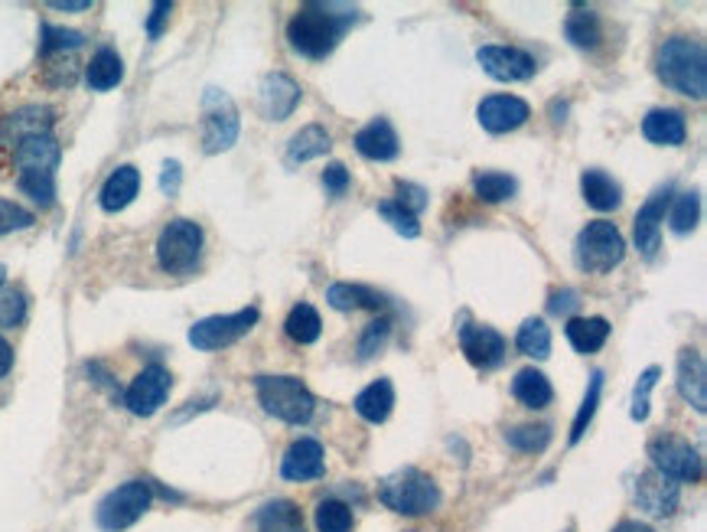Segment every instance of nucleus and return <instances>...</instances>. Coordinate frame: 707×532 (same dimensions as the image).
<instances>
[{
  "instance_id": "1",
  "label": "nucleus",
  "mask_w": 707,
  "mask_h": 532,
  "mask_svg": "<svg viewBox=\"0 0 707 532\" xmlns=\"http://www.w3.org/2000/svg\"><path fill=\"white\" fill-rule=\"evenodd\" d=\"M358 20V10L346 7V3H320L310 0L303 3L290 20H287V43L293 53H300L303 60H326L340 40L346 36V30Z\"/></svg>"
},
{
  "instance_id": "2",
  "label": "nucleus",
  "mask_w": 707,
  "mask_h": 532,
  "mask_svg": "<svg viewBox=\"0 0 707 532\" xmlns=\"http://www.w3.org/2000/svg\"><path fill=\"white\" fill-rule=\"evenodd\" d=\"M655 73H658V78L672 92L701 102L707 92L705 43L695 40V36H672V40H665L658 46V56H655Z\"/></svg>"
},
{
  "instance_id": "3",
  "label": "nucleus",
  "mask_w": 707,
  "mask_h": 532,
  "mask_svg": "<svg viewBox=\"0 0 707 532\" xmlns=\"http://www.w3.org/2000/svg\"><path fill=\"white\" fill-rule=\"evenodd\" d=\"M378 500L392 513L418 520V517H430L440 507L443 493L430 474L418 470V467H401L378 483Z\"/></svg>"
},
{
  "instance_id": "4",
  "label": "nucleus",
  "mask_w": 707,
  "mask_h": 532,
  "mask_svg": "<svg viewBox=\"0 0 707 532\" xmlns=\"http://www.w3.org/2000/svg\"><path fill=\"white\" fill-rule=\"evenodd\" d=\"M255 392L261 408L283 425H307L317 412V395L300 376H258Z\"/></svg>"
},
{
  "instance_id": "5",
  "label": "nucleus",
  "mask_w": 707,
  "mask_h": 532,
  "mask_svg": "<svg viewBox=\"0 0 707 532\" xmlns=\"http://www.w3.org/2000/svg\"><path fill=\"white\" fill-rule=\"evenodd\" d=\"M203 226L186 220V216H176L170 220L167 226L160 228L157 235V265L163 275H193L200 268V258H203Z\"/></svg>"
},
{
  "instance_id": "6",
  "label": "nucleus",
  "mask_w": 707,
  "mask_h": 532,
  "mask_svg": "<svg viewBox=\"0 0 707 532\" xmlns=\"http://www.w3.org/2000/svg\"><path fill=\"white\" fill-rule=\"evenodd\" d=\"M574 258L577 268L587 275H607L613 272L623 258H626V238L617 228V223L597 220L580 228L577 242H574Z\"/></svg>"
},
{
  "instance_id": "7",
  "label": "nucleus",
  "mask_w": 707,
  "mask_h": 532,
  "mask_svg": "<svg viewBox=\"0 0 707 532\" xmlns=\"http://www.w3.org/2000/svg\"><path fill=\"white\" fill-rule=\"evenodd\" d=\"M153 507V483L150 480H128L115 487L95 510L98 530L101 532H125L135 523H141L143 513Z\"/></svg>"
},
{
  "instance_id": "8",
  "label": "nucleus",
  "mask_w": 707,
  "mask_h": 532,
  "mask_svg": "<svg viewBox=\"0 0 707 532\" xmlns=\"http://www.w3.org/2000/svg\"><path fill=\"white\" fill-rule=\"evenodd\" d=\"M261 320V310L258 307H242L235 313H213V317H203L190 327V343L203 353H215V350H225L232 343H238L242 337H248Z\"/></svg>"
},
{
  "instance_id": "9",
  "label": "nucleus",
  "mask_w": 707,
  "mask_h": 532,
  "mask_svg": "<svg viewBox=\"0 0 707 532\" xmlns=\"http://www.w3.org/2000/svg\"><path fill=\"white\" fill-rule=\"evenodd\" d=\"M649 460H652V470H658L675 483H698L705 477V460L698 455V448L668 432L649 441Z\"/></svg>"
},
{
  "instance_id": "10",
  "label": "nucleus",
  "mask_w": 707,
  "mask_h": 532,
  "mask_svg": "<svg viewBox=\"0 0 707 532\" xmlns=\"http://www.w3.org/2000/svg\"><path fill=\"white\" fill-rule=\"evenodd\" d=\"M242 118L235 102L222 88H206L203 95V151L222 153L238 141Z\"/></svg>"
},
{
  "instance_id": "11",
  "label": "nucleus",
  "mask_w": 707,
  "mask_h": 532,
  "mask_svg": "<svg viewBox=\"0 0 707 532\" xmlns=\"http://www.w3.org/2000/svg\"><path fill=\"white\" fill-rule=\"evenodd\" d=\"M170 389H173V373L167 366H160V363H150L125 389L121 402H125V408L131 415L150 418V415H157L163 408V402L170 398Z\"/></svg>"
},
{
  "instance_id": "12",
  "label": "nucleus",
  "mask_w": 707,
  "mask_h": 532,
  "mask_svg": "<svg viewBox=\"0 0 707 532\" xmlns=\"http://www.w3.org/2000/svg\"><path fill=\"white\" fill-rule=\"evenodd\" d=\"M457 337H460V350L463 357L476 366V370H499L505 363V353H508V340L490 327V323H463L457 327Z\"/></svg>"
},
{
  "instance_id": "13",
  "label": "nucleus",
  "mask_w": 707,
  "mask_h": 532,
  "mask_svg": "<svg viewBox=\"0 0 707 532\" xmlns=\"http://www.w3.org/2000/svg\"><path fill=\"white\" fill-rule=\"evenodd\" d=\"M476 63L495 82H528L538 73L535 56L518 46H483L476 53Z\"/></svg>"
},
{
  "instance_id": "14",
  "label": "nucleus",
  "mask_w": 707,
  "mask_h": 532,
  "mask_svg": "<svg viewBox=\"0 0 707 532\" xmlns=\"http://www.w3.org/2000/svg\"><path fill=\"white\" fill-rule=\"evenodd\" d=\"M675 196V187L665 183L662 190H655L636 213V223H633V238H636V248L652 258L658 252V242H662V223H665V210Z\"/></svg>"
},
{
  "instance_id": "15",
  "label": "nucleus",
  "mask_w": 707,
  "mask_h": 532,
  "mask_svg": "<svg viewBox=\"0 0 707 532\" xmlns=\"http://www.w3.org/2000/svg\"><path fill=\"white\" fill-rule=\"evenodd\" d=\"M476 118H480L483 131H490V135H508V131H518L532 118V108L518 95H490V98L480 102Z\"/></svg>"
},
{
  "instance_id": "16",
  "label": "nucleus",
  "mask_w": 707,
  "mask_h": 532,
  "mask_svg": "<svg viewBox=\"0 0 707 532\" xmlns=\"http://www.w3.org/2000/svg\"><path fill=\"white\" fill-rule=\"evenodd\" d=\"M53 125H56V111L50 105H23L0 118V145L17 148L26 138L50 135Z\"/></svg>"
},
{
  "instance_id": "17",
  "label": "nucleus",
  "mask_w": 707,
  "mask_h": 532,
  "mask_svg": "<svg viewBox=\"0 0 707 532\" xmlns=\"http://www.w3.org/2000/svg\"><path fill=\"white\" fill-rule=\"evenodd\" d=\"M303 98V88L287 76V73H268L261 78V92H258V108L268 121H287L297 105Z\"/></svg>"
},
{
  "instance_id": "18",
  "label": "nucleus",
  "mask_w": 707,
  "mask_h": 532,
  "mask_svg": "<svg viewBox=\"0 0 707 532\" xmlns=\"http://www.w3.org/2000/svg\"><path fill=\"white\" fill-rule=\"evenodd\" d=\"M636 503L649 517H672L682 503V487L658 470H645L636 480Z\"/></svg>"
},
{
  "instance_id": "19",
  "label": "nucleus",
  "mask_w": 707,
  "mask_h": 532,
  "mask_svg": "<svg viewBox=\"0 0 707 532\" xmlns=\"http://www.w3.org/2000/svg\"><path fill=\"white\" fill-rule=\"evenodd\" d=\"M326 474V455L317 438H297L281 457V477L293 483L320 480Z\"/></svg>"
},
{
  "instance_id": "20",
  "label": "nucleus",
  "mask_w": 707,
  "mask_h": 532,
  "mask_svg": "<svg viewBox=\"0 0 707 532\" xmlns=\"http://www.w3.org/2000/svg\"><path fill=\"white\" fill-rule=\"evenodd\" d=\"M675 373H678V395L695 408V412H707V366H705V357L695 350V347H685L682 353H678V366H675Z\"/></svg>"
},
{
  "instance_id": "21",
  "label": "nucleus",
  "mask_w": 707,
  "mask_h": 532,
  "mask_svg": "<svg viewBox=\"0 0 707 532\" xmlns=\"http://www.w3.org/2000/svg\"><path fill=\"white\" fill-rule=\"evenodd\" d=\"M355 151L362 153L365 160H375V163H388V160H398L401 153V141H398V131L392 128L388 118H372L365 128H358L355 135Z\"/></svg>"
},
{
  "instance_id": "22",
  "label": "nucleus",
  "mask_w": 707,
  "mask_h": 532,
  "mask_svg": "<svg viewBox=\"0 0 707 532\" xmlns=\"http://www.w3.org/2000/svg\"><path fill=\"white\" fill-rule=\"evenodd\" d=\"M141 193V170L135 163H121L118 170L108 173V180L98 190V206L105 213H121L128 210Z\"/></svg>"
},
{
  "instance_id": "23",
  "label": "nucleus",
  "mask_w": 707,
  "mask_h": 532,
  "mask_svg": "<svg viewBox=\"0 0 707 532\" xmlns=\"http://www.w3.org/2000/svg\"><path fill=\"white\" fill-rule=\"evenodd\" d=\"M642 135H645V141H652L658 148H678L688 138V125L678 108H652L642 118Z\"/></svg>"
},
{
  "instance_id": "24",
  "label": "nucleus",
  "mask_w": 707,
  "mask_h": 532,
  "mask_svg": "<svg viewBox=\"0 0 707 532\" xmlns=\"http://www.w3.org/2000/svg\"><path fill=\"white\" fill-rule=\"evenodd\" d=\"M580 193L587 206H593L597 213H613L623 206V187L607 170H597V167L580 173Z\"/></svg>"
},
{
  "instance_id": "25",
  "label": "nucleus",
  "mask_w": 707,
  "mask_h": 532,
  "mask_svg": "<svg viewBox=\"0 0 707 532\" xmlns=\"http://www.w3.org/2000/svg\"><path fill=\"white\" fill-rule=\"evenodd\" d=\"M60 141L53 135H36V138H26L13 148V163L23 170H43V173H56L60 167Z\"/></svg>"
},
{
  "instance_id": "26",
  "label": "nucleus",
  "mask_w": 707,
  "mask_h": 532,
  "mask_svg": "<svg viewBox=\"0 0 707 532\" xmlns=\"http://www.w3.org/2000/svg\"><path fill=\"white\" fill-rule=\"evenodd\" d=\"M353 408L355 415H358L362 422H368V425L388 422V415H392V408H395V385H392V380L368 382V385L355 395Z\"/></svg>"
},
{
  "instance_id": "27",
  "label": "nucleus",
  "mask_w": 707,
  "mask_h": 532,
  "mask_svg": "<svg viewBox=\"0 0 707 532\" xmlns=\"http://www.w3.org/2000/svg\"><path fill=\"white\" fill-rule=\"evenodd\" d=\"M610 330H613V327H610L607 317H570L565 327L567 343H570L577 353H583V357L603 350L607 340H610Z\"/></svg>"
},
{
  "instance_id": "28",
  "label": "nucleus",
  "mask_w": 707,
  "mask_h": 532,
  "mask_svg": "<svg viewBox=\"0 0 707 532\" xmlns=\"http://www.w3.org/2000/svg\"><path fill=\"white\" fill-rule=\"evenodd\" d=\"M326 301L333 310H385L388 298L368 285H350V281H336L326 288Z\"/></svg>"
},
{
  "instance_id": "29",
  "label": "nucleus",
  "mask_w": 707,
  "mask_h": 532,
  "mask_svg": "<svg viewBox=\"0 0 707 532\" xmlns=\"http://www.w3.org/2000/svg\"><path fill=\"white\" fill-rule=\"evenodd\" d=\"M121 78H125V60L111 46H101L85 66V85L92 92H111L121 85Z\"/></svg>"
},
{
  "instance_id": "30",
  "label": "nucleus",
  "mask_w": 707,
  "mask_h": 532,
  "mask_svg": "<svg viewBox=\"0 0 707 532\" xmlns=\"http://www.w3.org/2000/svg\"><path fill=\"white\" fill-rule=\"evenodd\" d=\"M333 151V138L323 125H307L300 128L290 141H287V163L297 167V163H307V160H317L323 153Z\"/></svg>"
},
{
  "instance_id": "31",
  "label": "nucleus",
  "mask_w": 707,
  "mask_h": 532,
  "mask_svg": "<svg viewBox=\"0 0 707 532\" xmlns=\"http://www.w3.org/2000/svg\"><path fill=\"white\" fill-rule=\"evenodd\" d=\"M255 530L258 532H307L303 530V517L300 507L293 500H268L258 513H255Z\"/></svg>"
},
{
  "instance_id": "32",
  "label": "nucleus",
  "mask_w": 707,
  "mask_h": 532,
  "mask_svg": "<svg viewBox=\"0 0 707 532\" xmlns=\"http://www.w3.org/2000/svg\"><path fill=\"white\" fill-rule=\"evenodd\" d=\"M512 395L525 405V408H548L555 398V385L548 382V376L535 366L518 370L512 380Z\"/></svg>"
},
{
  "instance_id": "33",
  "label": "nucleus",
  "mask_w": 707,
  "mask_h": 532,
  "mask_svg": "<svg viewBox=\"0 0 707 532\" xmlns=\"http://www.w3.org/2000/svg\"><path fill=\"white\" fill-rule=\"evenodd\" d=\"M283 333H287L293 343H300V347L317 343V340H320V333H323L320 310H317L313 305H307V301L293 305L290 307V313H287V320H283Z\"/></svg>"
},
{
  "instance_id": "34",
  "label": "nucleus",
  "mask_w": 707,
  "mask_h": 532,
  "mask_svg": "<svg viewBox=\"0 0 707 532\" xmlns=\"http://www.w3.org/2000/svg\"><path fill=\"white\" fill-rule=\"evenodd\" d=\"M565 36L574 46H580V50H597V46H600V36H603V26H600L597 10H590V7H574L570 17L565 20Z\"/></svg>"
},
{
  "instance_id": "35",
  "label": "nucleus",
  "mask_w": 707,
  "mask_h": 532,
  "mask_svg": "<svg viewBox=\"0 0 707 532\" xmlns=\"http://www.w3.org/2000/svg\"><path fill=\"white\" fill-rule=\"evenodd\" d=\"M515 347L522 357H532V360H548L551 357V330L542 317H528L518 333H515Z\"/></svg>"
},
{
  "instance_id": "36",
  "label": "nucleus",
  "mask_w": 707,
  "mask_h": 532,
  "mask_svg": "<svg viewBox=\"0 0 707 532\" xmlns=\"http://www.w3.org/2000/svg\"><path fill=\"white\" fill-rule=\"evenodd\" d=\"M555 441V428L551 425H515L505 432V445L518 455H542L548 451V445Z\"/></svg>"
},
{
  "instance_id": "37",
  "label": "nucleus",
  "mask_w": 707,
  "mask_h": 532,
  "mask_svg": "<svg viewBox=\"0 0 707 532\" xmlns=\"http://www.w3.org/2000/svg\"><path fill=\"white\" fill-rule=\"evenodd\" d=\"M473 193L483 200V203H505V200H512L515 193H518V183H515V177H508V173H499V170H483V173H476L473 177Z\"/></svg>"
},
{
  "instance_id": "38",
  "label": "nucleus",
  "mask_w": 707,
  "mask_h": 532,
  "mask_svg": "<svg viewBox=\"0 0 707 532\" xmlns=\"http://www.w3.org/2000/svg\"><path fill=\"white\" fill-rule=\"evenodd\" d=\"M600 395H603V373L593 370V373H590V382H587V392H583V402H580V408H577V415H574V425H570V445H577V441L587 435V428H590V422H593V415H597Z\"/></svg>"
},
{
  "instance_id": "39",
  "label": "nucleus",
  "mask_w": 707,
  "mask_h": 532,
  "mask_svg": "<svg viewBox=\"0 0 707 532\" xmlns=\"http://www.w3.org/2000/svg\"><path fill=\"white\" fill-rule=\"evenodd\" d=\"M313 523H317V532H353V510H350V503L326 497L317 503Z\"/></svg>"
},
{
  "instance_id": "40",
  "label": "nucleus",
  "mask_w": 707,
  "mask_h": 532,
  "mask_svg": "<svg viewBox=\"0 0 707 532\" xmlns=\"http://www.w3.org/2000/svg\"><path fill=\"white\" fill-rule=\"evenodd\" d=\"M20 193H26L40 210H50L56 203V173H43V170H23L17 177Z\"/></svg>"
},
{
  "instance_id": "41",
  "label": "nucleus",
  "mask_w": 707,
  "mask_h": 532,
  "mask_svg": "<svg viewBox=\"0 0 707 532\" xmlns=\"http://www.w3.org/2000/svg\"><path fill=\"white\" fill-rule=\"evenodd\" d=\"M85 46V33L69 30V26H53L46 23L40 30V56H60V53H75Z\"/></svg>"
},
{
  "instance_id": "42",
  "label": "nucleus",
  "mask_w": 707,
  "mask_h": 532,
  "mask_svg": "<svg viewBox=\"0 0 707 532\" xmlns=\"http://www.w3.org/2000/svg\"><path fill=\"white\" fill-rule=\"evenodd\" d=\"M672 213H668V226L678 235H688L692 228L698 226L701 220V196L698 193H678L675 203H668Z\"/></svg>"
},
{
  "instance_id": "43",
  "label": "nucleus",
  "mask_w": 707,
  "mask_h": 532,
  "mask_svg": "<svg viewBox=\"0 0 707 532\" xmlns=\"http://www.w3.org/2000/svg\"><path fill=\"white\" fill-rule=\"evenodd\" d=\"M388 337H392V317H378V320L365 323V330L358 337V360L368 363L375 353H382L385 343H388Z\"/></svg>"
},
{
  "instance_id": "44",
  "label": "nucleus",
  "mask_w": 707,
  "mask_h": 532,
  "mask_svg": "<svg viewBox=\"0 0 707 532\" xmlns=\"http://www.w3.org/2000/svg\"><path fill=\"white\" fill-rule=\"evenodd\" d=\"M378 216H382L388 226L395 228L398 235H405V238H418V235H421V223H418V216H415V213H408L405 206H398L395 200H382V203H378Z\"/></svg>"
},
{
  "instance_id": "45",
  "label": "nucleus",
  "mask_w": 707,
  "mask_h": 532,
  "mask_svg": "<svg viewBox=\"0 0 707 532\" xmlns=\"http://www.w3.org/2000/svg\"><path fill=\"white\" fill-rule=\"evenodd\" d=\"M658 376H662V370L658 366H649L645 373H639L636 385H633V408H630V418L633 422H645L649 418V398H652V389L658 385Z\"/></svg>"
},
{
  "instance_id": "46",
  "label": "nucleus",
  "mask_w": 707,
  "mask_h": 532,
  "mask_svg": "<svg viewBox=\"0 0 707 532\" xmlns=\"http://www.w3.org/2000/svg\"><path fill=\"white\" fill-rule=\"evenodd\" d=\"M26 320V295L17 288H0V327H20Z\"/></svg>"
},
{
  "instance_id": "47",
  "label": "nucleus",
  "mask_w": 707,
  "mask_h": 532,
  "mask_svg": "<svg viewBox=\"0 0 707 532\" xmlns=\"http://www.w3.org/2000/svg\"><path fill=\"white\" fill-rule=\"evenodd\" d=\"M33 223H36V216H33L26 206H20V203H13V200H3V196H0V235L23 232V228H30Z\"/></svg>"
},
{
  "instance_id": "48",
  "label": "nucleus",
  "mask_w": 707,
  "mask_h": 532,
  "mask_svg": "<svg viewBox=\"0 0 707 532\" xmlns=\"http://www.w3.org/2000/svg\"><path fill=\"white\" fill-rule=\"evenodd\" d=\"M395 203L405 206L408 213L421 216L430 200H427L425 187H418V183H411V180H398V183H395Z\"/></svg>"
},
{
  "instance_id": "49",
  "label": "nucleus",
  "mask_w": 707,
  "mask_h": 532,
  "mask_svg": "<svg viewBox=\"0 0 707 532\" xmlns=\"http://www.w3.org/2000/svg\"><path fill=\"white\" fill-rule=\"evenodd\" d=\"M350 183H353V177H350V170H346L343 163H330V167L323 170V187H326V193H330L333 200H340V196L350 190Z\"/></svg>"
},
{
  "instance_id": "50",
  "label": "nucleus",
  "mask_w": 707,
  "mask_h": 532,
  "mask_svg": "<svg viewBox=\"0 0 707 532\" xmlns=\"http://www.w3.org/2000/svg\"><path fill=\"white\" fill-rule=\"evenodd\" d=\"M580 307V295L574 291V288H561V291H551V298H548V313H555V317H567L570 320V313Z\"/></svg>"
},
{
  "instance_id": "51",
  "label": "nucleus",
  "mask_w": 707,
  "mask_h": 532,
  "mask_svg": "<svg viewBox=\"0 0 707 532\" xmlns=\"http://www.w3.org/2000/svg\"><path fill=\"white\" fill-rule=\"evenodd\" d=\"M180 183H183V167H180V160H163V170H160V193H163V196H176V193H180Z\"/></svg>"
},
{
  "instance_id": "52",
  "label": "nucleus",
  "mask_w": 707,
  "mask_h": 532,
  "mask_svg": "<svg viewBox=\"0 0 707 532\" xmlns=\"http://www.w3.org/2000/svg\"><path fill=\"white\" fill-rule=\"evenodd\" d=\"M170 13H173V3H170V0L153 3V10H150V17H147V36H150V40H157V36L163 33V26H167Z\"/></svg>"
},
{
  "instance_id": "53",
  "label": "nucleus",
  "mask_w": 707,
  "mask_h": 532,
  "mask_svg": "<svg viewBox=\"0 0 707 532\" xmlns=\"http://www.w3.org/2000/svg\"><path fill=\"white\" fill-rule=\"evenodd\" d=\"M50 7L53 10H66V13H82V10L92 7V0H53Z\"/></svg>"
},
{
  "instance_id": "54",
  "label": "nucleus",
  "mask_w": 707,
  "mask_h": 532,
  "mask_svg": "<svg viewBox=\"0 0 707 532\" xmlns=\"http://www.w3.org/2000/svg\"><path fill=\"white\" fill-rule=\"evenodd\" d=\"M10 366H13V347L0 337V380L10 373Z\"/></svg>"
},
{
  "instance_id": "55",
  "label": "nucleus",
  "mask_w": 707,
  "mask_h": 532,
  "mask_svg": "<svg viewBox=\"0 0 707 532\" xmlns=\"http://www.w3.org/2000/svg\"><path fill=\"white\" fill-rule=\"evenodd\" d=\"M613 532H655L652 526H645V523H639V520H623L620 526Z\"/></svg>"
},
{
  "instance_id": "56",
  "label": "nucleus",
  "mask_w": 707,
  "mask_h": 532,
  "mask_svg": "<svg viewBox=\"0 0 707 532\" xmlns=\"http://www.w3.org/2000/svg\"><path fill=\"white\" fill-rule=\"evenodd\" d=\"M3 281H7V268L0 265V288H3Z\"/></svg>"
}]
</instances>
